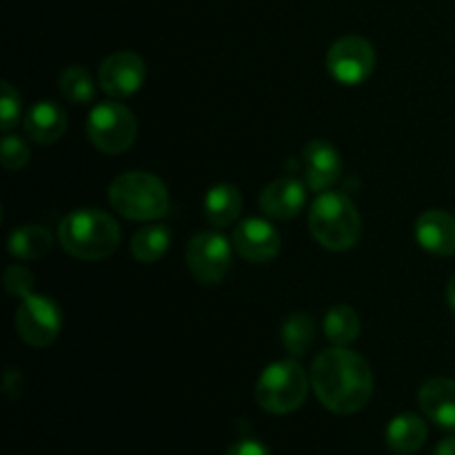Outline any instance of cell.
I'll use <instances>...</instances> for the list:
<instances>
[{
  "mask_svg": "<svg viewBox=\"0 0 455 455\" xmlns=\"http://www.w3.org/2000/svg\"><path fill=\"white\" fill-rule=\"evenodd\" d=\"M311 387L329 411L351 416L371 400L373 371L355 351L333 347L323 351L311 364Z\"/></svg>",
  "mask_w": 455,
  "mask_h": 455,
  "instance_id": "6da1fadb",
  "label": "cell"
},
{
  "mask_svg": "<svg viewBox=\"0 0 455 455\" xmlns=\"http://www.w3.org/2000/svg\"><path fill=\"white\" fill-rule=\"evenodd\" d=\"M58 240L62 249L78 260H105L118 249L120 227L100 209H78L60 222Z\"/></svg>",
  "mask_w": 455,
  "mask_h": 455,
  "instance_id": "7a4b0ae2",
  "label": "cell"
},
{
  "mask_svg": "<svg viewBox=\"0 0 455 455\" xmlns=\"http://www.w3.org/2000/svg\"><path fill=\"white\" fill-rule=\"evenodd\" d=\"M309 229L329 251H347L360 240V213L340 191H323L309 212Z\"/></svg>",
  "mask_w": 455,
  "mask_h": 455,
  "instance_id": "3957f363",
  "label": "cell"
},
{
  "mask_svg": "<svg viewBox=\"0 0 455 455\" xmlns=\"http://www.w3.org/2000/svg\"><path fill=\"white\" fill-rule=\"evenodd\" d=\"M109 203L129 220H158L169 212V191L154 173L127 172L111 182Z\"/></svg>",
  "mask_w": 455,
  "mask_h": 455,
  "instance_id": "277c9868",
  "label": "cell"
},
{
  "mask_svg": "<svg viewBox=\"0 0 455 455\" xmlns=\"http://www.w3.org/2000/svg\"><path fill=\"white\" fill-rule=\"evenodd\" d=\"M309 382L305 369L296 360H278L260 373L256 385V400L265 411L274 416L293 413L305 404L309 394Z\"/></svg>",
  "mask_w": 455,
  "mask_h": 455,
  "instance_id": "5b68a950",
  "label": "cell"
},
{
  "mask_svg": "<svg viewBox=\"0 0 455 455\" xmlns=\"http://www.w3.org/2000/svg\"><path fill=\"white\" fill-rule=\"evenodd\" d=\"M138 133V123L132 111L118 100L100 102L92 109L87 118V136L102 154H123L133 145Z\"/></svg>",
  "mask_w": 455,
  "mask_h": 455,
  "instance_id": "8992f818",
  "label": "cell"
},
{
  "mask_svg": "<svg viewBox=\"0 0 455 455\" xmlns=\"http://www.w3.org/2000/svg\"><path fill=\"white\" fill-rule=\"evenodd\" d=\"M62 329L60 307L47 296L29 293L20 300L16 311V331L27 345L49 347Z\"/></svg>",
  "mask_w": 455,
  "mask_h": 455,
  "instance_id": "52a82bcc",
  "label": "cell"
},
{
  "mask_svg": "<svg viewBox=\"0 0 455 455\" xmlns=\"http://www.w3.org/2000/svg\"><path fill=\"white\" fill-rule=\"evenodd\" d=\"M327 69L333 80L347 87L363 84L376 69L373 44L363 36H345L336 40L327 53Z\"/></svg>",
  "mask_w": 455,
  "mask_h": 455,
  "instance_id": "ba28073f",
  "label": "cell"
},
{
  "mask_svg": "<svg viewBox=\"0 0 455 455\" xmlns=\"http://www.w3.org/2000/svg\"><path fill=\"white\" fill-rule=\"evenodd\" d=\"M187 265L194 278L203 284L220 283L231 267L229 240L213 231L194 235L187 247Z\"/></svg>",
  "mask_w": 455,
  "mask_h": 455,
  "instance_id": "9c48e42d",
  "label": "cell"
},
{
  "mask_svg": "<svg viewBox=\"0 0 455 455\" xmlns=\"http://www.w3.org/2000/svg\"><path fill=\"white\" fill-rule=\"evenodd\" d=\"M145 60L138 53L116 52L102 60L98 83L107 96L118 100V98L133 96L145 83Z\"/></svg>",
  "mask_w": 455,
  "mask_h": 455,
  "instance_id": "30bf717a",
  "label": "cell"
},
{
  "mask_svg": "<svg viewBox=\"0 0 455 455\" xmlns=\"http://www.w3.org/2000/svg\"><path fill=\"white\" fill-rule=\"evenodd\" d=\"M231 244L244 260L253 262V265H265V262L274 260L278 256L280 247H283V238H280V231L269 220L247 218L234 229Z\"/></svg>",
  "mask_w": 455,
  "mask_h": 455,
  "instance_id": "8fae6325",
  "label": "cell"
},
{
  "mask_svg": "<svg viewBox=\"0 0 455 455\" xmlns=\"http://www.w3.org/2000/svg\"><path fill=\"white\" fill-rule=\"evenodd\" d=\"M302 169H305V182L311 191H327L329 187L336 185L342 173L340 151L331 142L315 138L307 142L302 149Z\"/></svg>",
  "mask_w": 455,
  "mask_h": 455,
  "instance_id": "7c38bea8",
  "label": "cell"
},
{
  "mask_svg": "<svg viewBox=\"0 0 455 455\" xmlns=\"http://www.w3.org/2000/svg\"><path fill=\"white\" fill-rule=\"evenodd\" d=\"M307 189L298 178L284 176L267 185L260 194V209L275 220H291L305 207Z\"/></svg>",
  "mask_w": 455,
  "mask_h": 455,
  "instance_id": "4fadbf2b",
  "label": "cell"
},
{
  "mask_svg": "<svg viewBox=\"0 0 455 455\" xmlns=\"http://www.w3.org/2000/svg\"><path fill=\"white\" fill-rule=\"evenodd\" d=\"M416 240L434 256L455 253V218L443 209H429L416 222Z\"/></svg>",
  "mask_w": 455,
  "mask_h": 455,
  "instance_id": "5bb4252c",
  "label": "cell"
},
{
  "mask_svg": "<svg viewBox=\"0 0 455 455\" xmlns=\"http://www.w3.org/2000/svg\"><path fill=\"white\" fill-rule=\"evenodd\" d=\"M418 403L431 422L447 431H455V380L434 378L422 385Z\"/></svg>",
  "mask_w": 455,
  "mask_h": 455,
  "instance_id": "9a60e30c",
  "label": "cell"
},
{
  "mask_svg": "<svg viewBox=\"0 0 455 455\" xmlns=\"http://www.w3.org/2000/svg\"><path fill=\"white\" fill-rule=\"evenodd\" d=\"M25 132L27 136L40 145H52V142L60 140L62 133L67 132V114L60 105L56 102H36L25 118Z\"/></svg>",
  "mask_w": 455,
  "mask_h": 455,
  "instance_id": "2e32d148",
  "label": "cell"
},
{
  "mask_svg": "<svg viewBox=\"0 0 455 455\" xmlns=\"http://www.w3.org/2000/svg\"><path fill=\"white\" fill-rule=\"evenodd\" d=\"M387 447L398 455H413L427 443V422L416 413H400L387 427Z\"/></svg>",
  "mask_w": 455,
  "mask_h": 455,
  "instance_id": "e0dca14e",
  "label": "cell"
},
{
  "mask_svg": "<svg viewBox=\"0 0 455 455\" xmlns=\"http://www.w3.org/2000/svg\"><path fill=\"white\" fill-rule=\"evenodd\" d=\"M240 212H243V196H240L238 187L220 185L212 187L207 191V198H204V216H207L209 225L218 227H229L238 220Z\"/></svg>",
  "mask_w": 455,
  "mask_h": 455,
  "instance_id": "ac0fdd59",
  "label": "cell"
},
{
  "mask_svg": "<svg viewBox=\"0 0 455 455\" xmlns=\"http://www.w3.org/2000/svg\"><path fill=\"white\" fill-rule=\"evenodd\" d=\"M7 247L16 260H38L52 247V231L43 225H22L9 235Z\"/></svg>",
  "mask_w": 455,
  "mask_h": 455,
  "instance_id": "d6986e66",
  "label": "cell"
},
{
  "mask_svg": "<svg viewBox=\"0 0 455 455\" xmlns=\"http://www.w3.org/2000/svg\"><path fill=\"white\" fill-rule=\"evenodd\" d=\"M172 244V231L167 225H147L133 234L132 253L138 262H158Z\"/></svg>",
  "mask_w": 455,
  "mask_h": 455,
  "instance_id": "ffe728a7",
  "label": "cell"
},
{
  "mask_svg": "<svg viewBox=\"0 0 455 455\" xmlns=\"http://www.w3.org/2000/svg\"><path fill=\"white\" fill-rule=\"evenodd\" d=\"M324 336L336 347H347L360 336V318L351 307L336 305L324 315Z\"/></svg>",
  "mask_w": 455,
  "mask_h": 455,
  "instance_id": "44dd1931",
  "label": "cell"
},
{
  "mask_svg": "<svg viewBox=\"0 0 455 455\" xmlns=\"http://www.w3.org/2000/svg\"><path fill=\"white\" fill-rule=\"evenodd\" d=\"M315 340V323L309 314H291L283 323V345L291 358H302Z\"/></svg>",
  "mask_w": 455,
  "mask_h": 455,
  "instance_id": "7402d4cb",
  "label": "cell"
},
{
  "mask_svg": "<svg viewBox=\"0 0 455 455\" xmlns=\"http://www.w3.org/2000/svg\"><path fill=\"white\" fill-rule=\"evenodd\" d=\"M58 87H60L62 96L74 105H89L96 96V84H93L92 74L80 65L65 67L60 80H58Z\"/></svg>",
  "mask_w": 455,
  "mask_h": 455,
  "instance_id": "603a6c76",
  "label": "cell"
},
{
  "mask_svg": "<svg viewBox=\"0 0 455 455\" xmlns=\"http://www.w3.org/2000/svg\"><path fill=\"white\" fill-rule=\"evenodd\" d=\"M0 160H3V167L9 172H20L27 163H29V147L22 140L20 136H13L7 133L3 138V149H0Z\"/></svg>",
  "mask_w": 455,
  "mask_h": 455,
  "instance_id": "cb8c5ba5",
  "label": "cell"
},
{
  "mask_svg": "<svg viewBox=\"0 0 455 455\" xmlns=\"http://www.w3.org/2000/svg\"><path fill=\"white\" fill-rule=\"evenodd\" d=\"M20 118V93L13 89L12 83H3V98H0V129L9 132L16 127Z\"/></svg>",
  "mask_w": 455,
  "mask_h": 455,
  "instance_id": "d4e9b609",
  "label": "cell"
},
{
  "mask_svg": "<svg viewBox=\"0 0 455 455\" xmlns=\"http://www.w3.org/2000/svg\"><path fill=\"white\" fill-rule=\"evenodd\" d=\"M4 289H7L9 296H16V298H25L29 293H34V275L27 267L22 265H12L7 271H4Z\"/></svg>",
  "mask_w": 455,
  "mask_h": 455,
  "instance_id": "484cf974",
  "label": "cell"
},
{
  "mask_svg": "<svg viewBox=\"0 0 455 455\" xmlns=\"http://www.w3.org/2000/svg\"><path fill=\"white\" fill-rule=\"evenodd\" d=\"M227 455H271V453L269 449H267L262 443H258V440L244 438V440H238L235 444H231Z\"/></svg>",
  "mask_w": 455,
  "mask_h": 455,
  "instance_id": "4316f807",
  "label": "cell"
},
{
  "mask_svg": "<svg viewBox=\"0 0 455 455\" xmlns=\"http://www.w3.org/2000/svg\"><path fill=\"white\" fill-rule=\"evenodd\" d=\"M434 455H455V435H451V438L440 440V444L435 447Z\"/></svg>",
  "mask_w": 455,
  "mask_h": 455,
  "instance_id": "83f0119b",
  "label": "cell"
},
{
  "mask_svg": "<svg viewBox=\"0 0 455 455\" xmlns=\"http://www.w3.org/2000/svg\"><path fill=\"white\" fill-rule=\"evenodd\" d=\"M447 302H449V307H451V309L455 311V274L447 284Z\"/></svg>",
  "mask_w": 455,
  "mask_h": 455,
  "instance_id": "f1b7e54d",
  "label": "cell"
}]
</instances>
